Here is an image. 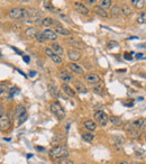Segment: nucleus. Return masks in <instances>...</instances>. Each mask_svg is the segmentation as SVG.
<instances>
[{
    "label": "nucleus",
    "mask_w": 146,
    "mask_h": 164,
    "mask_svg": "<svg viewBox=\"0 0 146 164\" xmlns=\"http://www.w3.org/2000/svg\"><path fill=\"white\" fill-rule=\"evenodd\" d=\"M50 158L53 161H61L63 158H66L69 156V149L66 145H57L54 146L53 149H51L50 153Z\"/></svg>",
    "instance_id": "1"
},
{
    "label": "nucleus",
    "mask_w": 146,
    "mask_h": 164,
    "mask_svg": "<svg viewBox=\"0 0 146 164\" xmlns=\"http://www.w3.org/2000/svg\"><path fill=\"white\" fill-rule=\"evenodd\" d=\"M9 17L15 20H25L29 19L27 9H23V8H13L9 10Z\"/></svg>",
    "instance_id": "2"
},
{
    "label": "nucleus",
    "mask_w": 146,
    "mask_h": 164,
    "mask_svg": "<svg viewBox=\"0 0 146 164\" xmlns=\"http://www.w3.org/2000/svg\"><path fill=\"white\" fill-rule=\"evenodd\" d=\"M50 109H51V112L59 120H63L64 118H65V110L63 108L62 106L60 105V102H52L50 106Z\"/></svg>",
    "instance_id": "3"
},
{
    "label": "nucleus",
    "mask_w": 146,
    "mask_h": 164,
    "mask_svg": "<svg viewBox=\"0 0 146 164\" xmlns=\"http://www.w3.org/2000/svg\"><path fill=\"white\" fill-rule=\"evenodd\" d=\"M93 118H94V121L97 124H99L100 126H106L108 124L109 117L106 115V112H103L102 110H98V111L94 112Z\"/></svg>",
    "instance_id": "4"
},
{
    "label": "nucleus",
    "mask_w": 146,
    "mask_h": 164,
    "mask_svg": "<svg viewBox=\"0 0 146 164\" xmlns=\"http://www.w3.org/2000/svg\"><path fill=\"white\" fill-rule=\"evenodd\" d=\"M15 118L18 120L19 125L22 124L23 121L26 120V118H27V111H26L25 107H23V106H17V107H16Z\"/></svg>",
    "instance_id": "5"
},
{
    "label": "nucleus",
    "mask_w": 146,
    "mask_h": 164,
    "mask_svg": "<svg viewBox=\"0 0 146 164\" xmlns=\"http://www.w3.org/2000/svg\"><path fill=\"white\" fill-rule=\"evenodd\" d=\"M45 53H46V55L48 56V57H50L54 63H56V64H62V59H61V56L57 55V54H56V53L54 52L51 47L45 48Z\"/></svg>",
    "instance_id": "6"
},
{
    "label": "nucleus",
    "mask_w": 146,
    "mask_h": 164,
    "mask_svg": "<svg viewBox=\"0 0 146 164\" xmlns=\"http://www.w3.org/2000/svg\"><path fill=\"white\" fill-rule=\"evenodd\" d=\"M54 32L56 34L63 35V36H70L72 35V32L69 31L68 28H65L63 25H61L59 22H56V24L54 25Z\"/></svg>",
    "instance_id": "7"
},
{
    "label": "nucleus",
    "mask_w": 146,
    "mask_h": 164,
    "mask_svg": "<svg viewBox=\"0 0 146 164\" xmlns=\"http://www.w3.org/2000/svg\"><path fill=\"white\" fill-rule=\"evenodd\" d=\"M84 79H86V82H88L89 84L91 86H97V84H99L100 82V77L96 73H88V74L84 75Z\"/></svg>",
    "instance_id": "8"
},
{
    "label": "nucleus",
    "mask_w": 146,
    "mask_h": 164,
    "mask_svg": "<svg viewBox=\"0 0 146 164\" xmlns=\"http://www.w3.org/2000/svg\"><path fill=\"white\" fill-rule=\"evenodd\" d=\"M10 125H11V120H10V118L8 116H1L0 117V130H2V132H6V130L9 129Z\"/></svg>",
    "instance_id": "9"
},
{
    "label": "nucleus",
    "mask_w": 146,
    "mask_h": 164,
    "mask_svg": "<svg viewBox=\"0 0 146 164\" xmlns=\"http://www.w3.org/2000/svg\"><path fill=\"white\" fill-rule=\"evenodd\" d=\"M73 6H74V9L79 14H81V15H88V14L90 13V10L88 9V7L83 2H81V1H75Z\"/></svg>",
    "instance_id": "10"
},
{
    "label": "nucleus",
    "mask_w": 146,
    "mask_h": 164,
    "mask_svg": "<svg viewBox=\"0 0 146 164\" xmlns=\"http://www.w3.org/2000/svg\"><path fill=\"white\" fill-rule=\"evenodd\" d=\"M68 43L71 45V46H73L74 48H79V50H82V48H84V44L83 42L80 40V38L78 37H70L68 40Z\"/></svg>",
    "instance_id": "11"
},
{
    "label": "nucleus",
    "mask_w": 146,
    "mask_h": 164,
    "mask_svg": "<svg viewBox=\"0 0 146 164\" xmlns=\"http://www.w3.org/2000/svg\"><path fill=\"white\" fill-rule=\"evenodd\" d=\"M133 125L140 130V133H146V119L145 118H140L135 121H131Z\"/></svg>",
    "instance_id": "12"
},
{
    "label": "nucleus",
    "mask_w": 146,
    "mask_h": 164,
    "mask_svg": "<svg viewBox=\"0 0 146 164\" xmlns=\"http://www.w3.org/2000/svg\"><path fill=\"white\" fill-rule=\"evenodd\" d=\"M126 130H127V134L129 135L131 137H133V138H137V137L140 136V130L137 129L136 127L134 126L133 123H129V124L127 125V128H126Z\"/></svg>",
    "instance_id": "13"
},
{
    "label": "nucleus",
    "mask_w": 146,
    "mask_h": 164,
    "mask_svg": "<svg viewBox=\"0 0 146 164\" xmlns=\"http://www.w3.org/2000/svg\"><path fill=\"white\" fill-rule=\"evenodd\" d=\"M68 57L71 60L72 62H77V61H79L81 59V53L75 50V48L74 50L70 48V50H68Z\"/></svg>",
    "instance_id": "14"
},
{
    "label": "nucleus",
    "mask_w": 146,
    "mask_h": 164,
    "mask_svg": "<svg viewBox=\"0 0 146 164\" xmlns=\"http://www.w3.org/2000/svg\"><path fill=\"white\" fill-rule=\"evenodd\" d=\"M43 35L44 37H45V40H51V42H55L57 40V34L54 31H52V29H45L43 32Z\"/></svg>",
    "instance_id": "15"
},
{
    "label": "nucleus",
    "mask_w": 146,
    "mask_h": 164,
    "mask_svg": "<svg viewBox=\"0 0 146 164\" xmlns=\"http://www.w3.org/2000/svg\"><path fill=\"white\" fill-rule=\"evenodd\" d=\"M69 68L71 70L73 73H77V74H83L84 73V70L82 66H80L79 64H77L75 62H71L69 64Z\"/></svg>",
    "instance_id": "16"
},
{
    "label": "nucleus",
    "mask_w": 146,
    "mask_h": 164,
    "mask_svg": "<svg viewBox=\"0 0 146 164\" xmlns=\"http://www.w3.org/2000/svg\"><path fill=\"white\" fill-rule=\"evenodd\" d=\"M60 79L63 81V82H72V81L74 80V78L71 73H69L68 71H61L60 72Z\"/></svg>",
    "instance_id": "17"
},
{
    "label": "nucleus",
    "mask_w": 146,
    "mask_h": 164,
    "mask_svg": "<svg viewBox=\"0 0 146 164\" xmlns=\"http://www.w3.org/2000/svg\"><path fill=\"white\" fill-rule=\"evenodd\" d=\"M47 89H48V91H50L52 97H54V98H57V97H59V90H57V87H56L53 82H50V83H48Z\"/></svg>",
    "instance_id": "18"
},
{
    "label": "nucleus",
    "mask_w": 146,
    "mask_h": 164,
    "mask_svg": "<svg viewBox=\"0 0 146 164\" xmlns=\"http://www.w3.org/2000/svg\"><path fill=\"white\" fill-rule=\"evenodd\" d=\"M93 11H94L98 16H101V17H105V18L108 17V13L106 11V9H103L102 7L93 6Z\"/></svg>",
    "instance_id": "19"
},
{
    "label": "nucleus",
    "mask_w": 146,
    "mask_h": 164,
    "mask_svg": "<svg viewBox=\"0 0 146 164\" xmlns=\"http://www.w3.org/2000/svg\"><path fill=\"white\" fill-rule=\"evenodd\" d=\"M51 48L54 51V52L57 54V55H63L64 54V50L62 48V46L60 45V44H57V43H55V42H53V43L51 44Z\"/></svg>",
    "instance_id": "20"
},
{
    "label": "nucleus",
    "mask_w": 146,
    "mask_h": 164,
    "mask_svg": "<svg viewBox=\"0 0 146 164\" xmlns=\"http://www.w3.org/2000/svg\"><path fill=\"white\" fill-rule=\"evenodd\" d=\"M74 86H75V90H77L78 92H80V93H87L88 92L87 87L84 86V83L82 82V81H77Z\"/></svg>",
    "instance_id": "21"
},
{
    "label": "nucleus",
    "mask_w": 146,
    "mask_h": 164,
    "mask_svg": "<svg viewBox=\"0 0 146 164\" xmlns=\"http://www.w3.org/2000/svg\"><path fill=\"white\" fill-rule=\"evenodd\" d=\"M62 90L66 93V95H68V96H70V97H74L75 95H77V92H75L74 90L72 89V88L70 87L68 83H63L62 84Z\"/></svg>",
    "instance_id": "22"
},
{
    "label": "nucleus",
    "mask_w": 146,
    "mask_h": 164,
    "mask_svg": "<svg viewBox=\"0 0 146 164\" xmlns=\"http://www.w3.org/2000/svg\"><path fill=\"white\" fill-rule=\"evenodd\" d=\"M84 127H86L88 130L93 132V130H96V128H97V123L96 121L91 120V119H89V120L84 121Z\"/></svg>",
    "instance_id": "23"
},
{
    "label": "nucleus",
    "mask_w": 146,
    "mask_h": 164,
    "mask_svg": "<svg viewBox=\"0 0 146 164\" xmlns=\"http://www.w3.org/2000/svg\"><path fill=\"white\" fill-rule=\"evenodd\" d=\"M131 3L136 9H143L145 6V0H131Z\"/></svg>",
    "instance_id": "24"
},
{
    "label": "nucleus",
    "mask_w": 146,
    "mask_h": 164,
    "mask_svg": "<svg viewBox=\"0 0 146 164\" xmlns=\"http://www.w3.org/2000/svg\"><path fill=\"white\" fill-rule=\"evenodd\" d=\"M56 22H57V20H56ZM56 22L53 18H51V17H45V18H43V20H42V25L46 26V27H50V26L55 25Z\"/></svg>",
    "instance_id": "25"
},
{
    "label": "nucleus",
    "mask_w": 146,
    "mask_h": 164,
    "mask_svg": "<svg viewBox=\"0 0 146 164\" xmlns=\"http://www.w3.org/2000/svg\"><path fill=\"white\" fill-rule=\"evenodd\" d=\"M120 11H121V15H124V16H129L131 15V7H128L127 5H123V6L120 7Z\"/></svg>",
    "instance_id": "26"
},
{
    "label": "nucleus",
    "mask_w": 146,
    "mask_h": 164,
    "mask_svg": "<svg viewBox=\"0 0 146 164\" xmlns=\"http://www.w3.org/2000/svg\"><path fill=\"white\" fill-rule=\"evenodd\" d=\"M82 138L86 141V142H92L94 139V135L90 132H83L82 133Z\"/></svg>",
    "instance_id": "27"
},
{
    "label": "nucleus",
    "mask_w": 146,
    "mask_h": 164,
    "mask_svg": "<svg viewBox=\"0 0 146 164\" xmlns=\"http://www.w3.org/2000/svg\"><path fill=\"white\" fill-rule=\"evenodd\" d=\"M112 5V0H99V6L103 9H108Z\"/></svg>",
    "instance_id": "28"
},
{
    "label": "nucleus",
    "mask_w": 146,
    "mask_h": 164,
    "mask_svg": "<svg viewBox=\"0 0 146 164\" xmlns=\"http://www.w3.org/2000/svg\"><path fill=\"white\" fill-rule=\"evenodd\" d=\"M110 123H111L112 125H115V126H119V125H121V119L119 117H116V116H110Z\"/></svg>",
    "instance_id": "29"
},
{
    "label": "nucleus",
    "mask_w": 146,
    "mask_h": 164,
    "mask_svg": "<svg viewBox=\"0 0 146 164\" xmlns=\"http://www.w3.org/2000/svg\"><path fill=\"white\" fill-rule=\"evenodd\" d=\"M36 33H37V31H36L35 28H33V27L27 28V29H26V32H25V34L27 35L28 37H35Z\"/></svg>",
    "instance_id": "30"
},
{
    "label": "nucleus",
    "mask_w": 146,
    "mask_h": 164,
    "mask_svg": "<svg viewBox=\"0 0 146 164\" xmlns=\"http://www.w3.org/2000/svg\"><path fill=\"white\" fill-rule=\"evenodd\" d=\"M137 23L138 24H144L146 23V13H140L137 16Z\"/></svg>",
    "instance_id": "31"
},
{
    "label": "nucleus",
    "mask_w": 146,
    "mask_h": 164,
    "mask_svg": "<svg viewBox=\"0 0 146 164\" xmlns=\"http://www.w3.org/2000/svg\"><path fill=\"white\" fill-rule=\"evenodd\" d=\"M119 14H121L119 6H112L111 7V15L114 16V17H117V16H119Z\"/></svg>",
    "instance_id": "32"
},
{
    "label": "nucleus",
    "mask_w": 146,
    "mask_h": 164,
    "mask_svg": "<svg viewBox=\"0 0 146 164\" xmlns=\"http://www.w3.org/2000/svg\"><path fill=\"white\" fill-rule=\"evenodd\" d=\"M62 139H63V134L62 133H57V134H55V135H54L53 139H52V143H53V144H55V143L61 142Z\"/></svg>",
    "instance_id": "33"
},
{
    "label": "nucleus",
    "mask_w": 146,
    "mask_h": 164,
    "mask_svg": "<svg viewBox=\"0 0 146 164\" xmlns=\"http://www.w3.org/2000/svg\"><path fill=\"white\" fill-rule=\"evenodd\" d=\"M35 38L40 42V43H44L45 42V37H44V35H43V33L42 32H40V31H37V33H36V35H35Z\"/></svg>",
    "instance_id": "34"
},
{
    "label": "nucleus",
    "mask_w": 146,
    "mask_h": 164,
    "mask_svg": "<svg viewBox=\"0 0 146 164\" xmlns=\"http://www.w3.org/2000/svg\"><path fill=\"white\" fill-rule=\"evenodd\" d=\"M93 92L97 93V95H102L103 93V88L100 86V84H97V86H93Z\"/></svg>",
    "instance_id": "35"
},
{
    "label": "nucleus",
    "mask_w": 146,
    "mask_h": 164,
    "mask_svg": "<svg viewBox=\"0 0 146 164\" xmlns=\"http://www.w3.org/2000/svg\"><path fill=\"white\" fill-rule=\"evenodd\" d=\"M60 164H74L71 160H69V158H63L60 161Z\"/></svg>",
    "instance_id": "36"
},
{
    "label": "nucleus",
    "mask_w": 146,
    "mask_h": 164,
    "mask_svg": "<svg viewBox=\"0 0 146 164\" xmlns=\"http://www.w3.org/2000/svg\"><path fill=\"white\" fill-rule=\"evenodd\" d=\"M44 7H45V8H46V9L51 10V11H52V10L54 9L53 7H52V5H51V3L48 2V1H45V2H44Z\"/></svg>",
    "instance_id": "37"
},
{
    "label": "nucleus",
    "mask_w": 146,
    "mask_h": 164,
    "mask_svg": "<svg viewBox=\"0 0 146 164\" xmlns=\"http://www.w3.org/2000/svg\"><path fill=\"white\" fill-rule=\"evenodd\" d=\"M135 57H136V60H143V59H146V56L144 55L143 53H137L136 55H135Z\"/></svg>",
    "instance_id": "38"
},
{
    "label": "nucleus",
    "mask_w": 146,
    "mask_h": 164,
    "mask_svg": "<svg viewBox=\"0 0 146 164\" xmlns=\"http://www.w3.org/2000/svg\"><path fill=\"white\" fill-rule=\"evenodd\" d=\"M7 91V87L6 84H0V95H2Z\"/></svg>",
    "instance_id": "39"
},
{
    "label": "nucleus",
    "mask_w": 146,
    "mask_h": 164,
    "mask_svg": "<svg viewBox=\"0 0 146 164\" xmlns=\"http://www.w3.org/2000/svg\"><path fill=\"white\" fill-rule=\"evenodd\" d=\"M124 59L125 60H128V61H131L133 57L131 56V54H129V53H125V54H124Z\"/></svg>",
    "instance_id": "40"
},
{
    "label": "nucleus",
    "mask_w": 146,
    "mask_h": 164,
    "mask_svg": "<svg viewBox=\"0 0 146 164\" xmlns=\"http://www.w3.org/2000/svg\"><path fill=\"white\" fill-rule=\"evenodd\" d=\"M3 114H5V109H3V106L0 105V117H1V116H3Z\"/></svg>",
    "instance_id": "41"
},
{
    "label": "nucleus",
    "mask_w": 146,
    "mask_h": 164,
    "mask_svg": "<svg viewBox=\"0 0 146 164\" xmlns=\"http://www.w3.org/2000/svg\"><path fill=\"white\" fill-rule=\"evenodd\" d=\"M23 60H24V62H26V63H29V61H31L29 56H24V57H23Z\"/></svg>",
    "instance_id": "42"
},
{
    "label": "nucleus",
    "mask_w": 146,
    "mask_h": 164,
    "mask_svg": "<svg viewBox=\"0 0 146 164\" xmlns=\"http://www.w3.org/2000/svg\"><path fill=\"white\" fill-rule=\"evenodd\" d=\"M87 2L89 3V5H94V3L97 2V0H87Z\"/></svg>",
    "instance_id": "43"
},
{
    "label": "nucleus",
    "mask_w": 146,
    "mask_h": 164,
    "mask_svg": "<svg viewBox=\"0 0 146 164\" xmlns=\"http://www.w3.org/2000/svg\"><path fill=\"white\" fill-rule=\"evenodd\" d=\"M29 75H31V77H35V75H36V72L31 71V72H29Z\"/></svg>",
    "instance_id": "44"
},
{
    "label": "nucleus",
    "mask_w": 146,
    "mask_h": 164,
    "mask_svg": "<svg viewBox=\"0 0 146 164\" xmlns=\"http://www.w3.org/2000/svg\"><path fill=\"white\" fill-rule=\"evenodd\" d=\"M111 45H118V44L116 42H111V43H109V47H111Z\"/></svg>",
    "instance_id": "45"
},
{
    "label": "nucleus",
    "mask_w": 146,
    "mask_h": 164,
    "mask_svg": "<svg viewBox=\"0 0 146 164\" xmlns=\"http://www.w3.org/2000/svg\"><path fill=\"white\" fill-rule=\"evenodd\" d=\"M117 164H129V163L127 161H121V162H118Z\"/></svg>",
    "instance_id": "46"
},
{
    "label": "nucleus",
    "mask_w": 146,
    "mask_h": 164,
    "mask_svg": "<svg viewBox=\"0 0 146 164\" xmlns=\"http://www.w3.org/2000/svg\"><path fill=\"white\" fill-rule=\"evenodd\" d=\"M19 1H20V2H23V3H26V2H29L31 0H19Z\"/></svg>",
    "instance_id": "47"
},
{
    "label": "nucleus",
    "mask_w": 146,
    "mask_h": 164,
    "mask_svg": "<svg viewBox=\"0 0 146 164\" xmlns=\"http://www.w3.org/2000/svg\"><path fill=\"white\" fill-rule=\"evenodd\" d=\"M36 149H37V151H43V147H38V146H37V147H36Z\"/></svg>",
    "instance_id": "48"
},
{
    "label": "nucleus",
    "mask_w": 146,
    "mask_h": 164,
    "mask_svg": "<svg viewBox=\"0 0 146 164\" xmlns=\"http://www.w3.org/2000/svg\"><path fill=\"white\" fill-rule=\"evenodd\" d=\"M0 57H1V53H0Z\"/></svg>",
    "instance_id": "49"
},
{
    "label": "nucleus",
    "mask_w": 146,
    "mask_h": 164,
    "mask_svg": "<svg viewBox=\"0 0 146 164\" xmlns=\"http://www.w3.org/2000/svg\"><path fill=\"white\" fill-rule=\"evenodd\" d=\"M145 141H146V135H145Z\"/></svg>",
    "instance_id": "50"
}]
</instances>
